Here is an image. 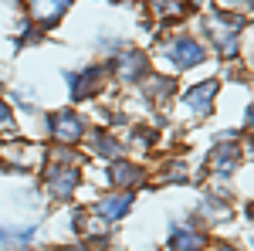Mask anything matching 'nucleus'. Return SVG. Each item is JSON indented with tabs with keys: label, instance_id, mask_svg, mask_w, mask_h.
Listing matches in <instances>:
<instances>
[{
	"label": "nucleus",
	"instance_id": "1",
	"mask_svg": "<svg viewBox=\"0 0 254 251\" xmlns=\"http://www.w3.org/2000/svg\"><path fill=\"white\" fill-rule=\"evenodd\" d=\"M75 187H78V167H71V163H51L48 167V190H51V197L64 200V197L75 193Z\"/></svg>",
	"mask_w": 254,
	"mask_h": 251
},
{
	"label": "nucleus",
	"instance_id": "2",
	"mask_svg": "<svg viewBox=\"0 0 254 251\" xmlns=\"http://www.w3.org/2000/svg\"><path fill=\"white\" fill-rule=\"evenodd\" d=\"M48 129H51V136H55L58 143H78L81 133H85V122L78 119V112L61 109V112H55V116H51Z\"/></svg>",
	"mask_w": 254,
	"mask_h": 251
},
{
	"label": "nucleus",
	"instance_id": "3",
	"mask_svg": "<svg viewBox=\"0 0 254 251\" xmlns=\"http://www.w3.org/2000/svg\"><path fill=\"white\" fill-rule=\"evenodd\" d=\"M166 51H170V58H173L180 68H193V65L203 61V48H200L196 41H190V38H176Z\"/></svg>",
	"mask_w": 254,
	"mask_h": 251
},
{
	"label": "nucleus",
	"instance_id": "4",
	"mask_svg": "<svg viewBox=\"0 0 254 251\" xmlns=\"http://www.w3.org/2000/svg\"><path fill=\"white\" fill-rule=\"evenodd\" d=\"M214 95H217V82H200V85H193L190 92H187V105L193 109L196 116H207L210 109H214Z\"/></svg>",
	"mask_w": 254,
	"mask_h": 251
},
{
	"label": "nucleus",
	"instance_id": "5",
	"mask_svg": "<svg viewBox=\"0 0 254 251\" xmlns=\"http://www.w3.org/2000/svg\"><path fill=\"white\" fill-rule=\"evenodd\" d=\"M71 7V0H31V17L38 24H55Z\"/></svg>",
	"mask_w": 254,
	"mask_h": 251
},
{
	"label": "nucleus",
	"instance_id": "6",
	"mask_svg": "<svg viewBox=\"0 0 254 251\" xmlns=\"http://www.w3.org/2000/svg\"><path fill=\"white\" fill-rule=\"evenodd\" d=\"M102 85H105V68H88V72H81L78 78H71L75 98H92Z\"/></svg>",
	"mask_w": 254,
	"mask_h": 251
},
{
	"label": "nucleus",
	"instance_id": "7",
	"mask_svg": "<svg viewBox=\"0 0 254 251\" xmlns=\"http://www.w3.org/2000/svg\"><path fill=\"white\" fill-rule=\"evenodd\" d=\"M129 207H132V193H116V197H105L95 207V214L102 221H119V217L129 214Z\"/></svg>",
	"mask_w": 254,
	"mask_h": 251
},
{
	"label": "nucleus",
	"instance_id": "8",
	"mask_svg": "<svg viewBox=\"0 0 254 251\" xmlns=\"http://www.w3.org/2000/svg\"><path fill=\"white\" fill-rule=\"evenodd\" d=\"M139 180H142V170L132 167V163H126V160H116L109 167V183H116V187H136Z\"/></svg>",
	"mask_w": 254,
	"mask_h": 251
},
{
	"label": "nucleus",
	"instance_id": "9",
	"mask_svg": "<svg viewBox=\"0 0 254 251\" xmlns=\"http://www.w3.org/2000/svg\"><path fill=\"white\" fill-rule=\"evenodd\" d=\"M75 228H81V234H85L88 241L109 238V221H102L98 214H75Z\"/></svg>",
	"mask_w": 254,
	"mask_h": 251
},
{
	"label": "nucleus",
	"instance_id": "10",
	"mask_svg": "<svg viewBox=\"0 0 254 251\" xmlns=\"http://www.w3.org/2000/svg\"><path fill=\"white\" fill-rule=\"evenodd\" d=\"M237 163H241V146H217L214 156H210L214 173H231Z\"/></svg>",
	"mask_w": 254,
	"mask_h": 251
},
{
	"label": "nucleus",
	"instance_id": "11",
	"mask_svg": "<svg viewBox=\"0 0 254 251\" xmlns=\"http://www.w3.org/2000/svg\"><path fill=\"white\" fill-rule=\"evenodd\" d=\"M170 245H173V251H200L207 241H203V234H196L193 228H173Z\"/></svg>",
	"mask_w": 254,
	"mask_h": 251
},
{
	"label": "nucleus",
	"instance_id": "12",
	"mask_svg": "<svg viewBox=\"0 0 254 251\" xmlns=\"http://www.w3.org/2000/svg\"><path fill=\"white\" fill-rule=\"evenodd\" d=\"M119 72H122L126 78H139L142 72H146V58H142L139 51H129V55L119 58Z\"/></svg>",
	"mask_w": 254,
	"mask_h": 251
},
{
	"label": "nucleus",
	"instance_id": "13",
	"mask_svg": "<svg viewBox=\"0 0 254 251\" xmlns=\"http://www.w3.org/2000/svg\"><path fill=\"white\" fill-rule=\"evenodd\" d=\"M95 150H98L102 156H112V160L119 156V146H116V143H112L105 133H95Z\"/></svg>",
	"mask_w": 254,
	"mask_h": 251
},
{
	"label": "nucleus",
	"instance_id": "14",
	"mask_svg": "<svg viewBox=\"0 0 254 251\" xmlns=\"http://www.w3.org/2000/svg\"><path fill=\"white\" fill-rule=\"evenodd\" d=\"M14 129V112L7 109V102L0 98V133H10Z\"/></svg>",
	"mask_w": 254,
	"mask_h": 251
},
{
	"label": "nucleus",
	"instance_id": "15",
	"mask_svg": "<svg viewBox=\"0 0 254 251\" xmlns=\"http://www.w3.org/2000/svg\"><path fill=\"white\" fill-rule=\"evenodd\" d=\"M214 251H234V248H227V245H217V248Z\"/></svg>",
	"mask_w": 254,
	"mask_h": 251
}]
</instances>
